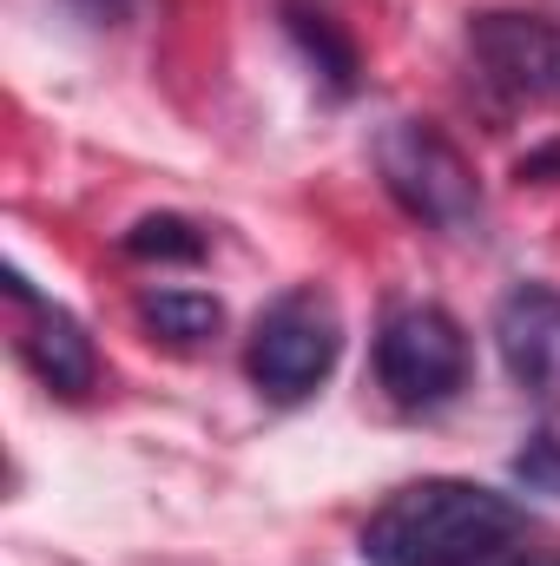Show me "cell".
<instances>
[{
	"label": "cell",
	"instance_id": "obj_1",
	"mask_svg": "<svg viewBox=\"0 0 560 566\" xmlns=\"http://www.w3.org/2000/svg\"><path fill=\"white\" fill-rule=\"evenodd\" d=\"M521 534H528L521 501H508V494H495L481 481L428 474V481L396 488L363 521L356 554L370 566H488Z\"/></svg>",
	"mask_w": 560,
	"mask_h": 566
},
{
	"label": "cell",
	"instance_id": "obj_2",
	"mask_svg": "<svg viewBox=\"0 0 560 566\" xmlns=\"http://www.w3.org/2000/svg\"><path fill=\"white\" fill-rule=\"evenodd\" d=\"M376 171L416 224L442 238H481V185L435 119H390L376 139Z\"/></svg>",
	"mask_w": 560,
	"mask_h": 566
},
{
	"label": "cell",
	"instance_id": "obj_3",
	"mask_svg": "<svg viewBox=\"0 0 560 566\" xmlns=\"http://www.w3.org/2000/svg\"><path fill=\"white\" fill-rule=\"evenodd\" d=\"M336 356H343L336 303L323 290H283L251 329L245 369L271 402H303V396H317V382H330Z\"/></svg>",
	"mask_w": 560,
	"mask_h": 566
},
{
	"label": "cell",
	"instance_id": "obj_4",
	"mask_svg": "<svg viewBox=\"0 0 560 566\" xmlns=\"http://www.w3.org/2000/svg\"><path fill=\"white\" fill-rule=\"evenodd\" d=\"M376 382L396 409H442L468 382V336L442 303H409L376 329Z\"/></svg>",
	"mask_w": 560,
	"mask_h": 566
},
{
	"label": "cell",
	"instance_id": "obj_5",
	"mask_svg": "<svg viewBox=\"0 0 560 566\" xmlns=\"http://www.w3.org/2000/svg\"><path fill=\"white\" fill-rule=\"evenodd\" d=\"M468 66L501 106H548L560 99V20L521 7L468 13Z\"/></svg>",
	"mask_w": 560,
	"mask_h": 566
},
{
	"label": "cell",
	"instance_id": "obj_6",
	"mask_svg": "<svg viewBox=\"0 0 560 566\" xmlns=\"http://www.w3.org/2000/svg\"><path fill=\"white\" fill-rule=\"evenodd\" d=\"M495 356L508 382L535 402H560V290L554 283H515L495 303Z\"/></svg>",
	"mask_w": 560,
	"mask_h": 566
},
{
	"label": "cell",
	"instance_id": "obj_7",
	"mask_svg": "<svg viewBox=\"0 0 560 566\" xmlns=\"http://www.w3.org/2000/svg\"><path fill=\"white\" fill-rule=\"evenodd\" d=\"M33 316H27V329H20V363L40 376V389H53V396H66V402H80L93 382H100V356H93V336L66 316V310H53V303H27Z\"/></svg>",
	"mask_w": 560,
	"mask_h": 566
},
{
	"label": "cell",
	"instance_id": "obj_8",
	"mask_svg": "<svg viewBox=\"0 0 560 566\" xmlns=\"http://www.w3.org/2000/svg\"><path fill=\"white\" fill-rule=\"evenodd\" d=\"M283 27H290V40L303 46V60L323 73V86H330L336 99H350V93H356V40L343 33V20H330V13H317V7H283Z\"/></svg>",
	"mask_w": 560,
	"mask_h": 566
},
{
	"label": "cell",
	"instance_id": "obj_9",
	"mask_svg": "<svg viewBox=\"0 0 560 566\" xmlns=\"http://www.w3.org/2000/svg\"><path fill=\"white\" fill-rule=\"evenodd\" d=\"M139 323L152 336L178 343V349H198L225 329V303L205 296V290H145L139 296Z\"/></svg>",
	"mask_w": 560,
	"mask_h": 566
},
{
	"label": "cell",
	"instance_id": "obj_10",
	"mask_svg": "<svg viewBox=\"0 0 560 566\" xmlns=\"http://www.w3.org/2000/svg\"><path fill=\"white\" fill-rule=\"evenodd\" d=\"M120 244H126V258H139V264H198V258H205V231H198L191 218H178V211L139 218Z\"/></svg>",
	"mask_w": 560,
	"mask_h": 566
},
{
	"label": "cell",
	"instance_id": "obj_11",
	"mask_svg": "<svg viewBox=\"0 0 560 566\" xmlns=\"http://www.w3.org/2000/svg\"><path fill=\"white\" fill-rule=\"evenodd\" d=\"M515 481L528 494H560V434L554 428H535L515 454Z\"/></svg>",
	"mask_w": 560,
	"mask_h": 566
},
{
	"label": "cell",
	"instance_id": "obj_12",
	"mask_svg": "<svg viewBox=\"0 0 560 566\" xmlns=\"http://www.w3.org/2000/svg\"><path fill=\"white\" fill-rule=\"evenodd\" d=\"M515 178H521V185H560V139L535 145V151H521Z\"/></svg>",
	"mask_w": 560,
	"mask_h": 566
},
{
	"label": "cell",
	"instance_id": "obj_13",
	"mask_svg": "<svg viewBox=\"0 0 560 566\" xmlns=\"http://www.w3.org/2000/svg\"><path fill=\"white\" fill-rule=\"evenodd\" d=\"M66 7H80L86 20H100V27H113V20H126L133 13V0H66Z\"/></svg>",
	"mask_w": 560,
	"mask_h": 566
}]
</instances>
